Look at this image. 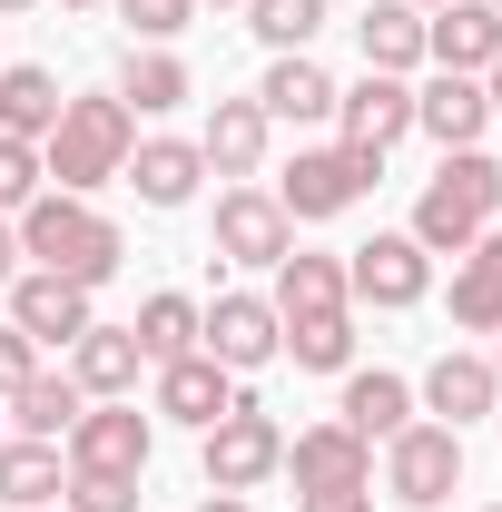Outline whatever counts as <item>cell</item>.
Returning a JSON list of instances; mask_svg holds the SVG:
<instances>
[{"mask_svg":"<svg viewBox=\"0 0 502 512\" xmlns=\"http://www.w3.org/2000/svg\"><path fill=\"white\" fill-rule=\"evenodd\" d=\"M10 227H20V256H30L40 276H69V286H109L119 256H128V237L89 207V197H69V188H40Z\"/></svg>","mask_w":502,"mask_h":512,"instance_id":"6da1fadb","label":"cell"},{"mask_svg":"<svg viewBox=\"0 0 502 512\" xmlns=\"http://www.w3.org/2000/svg\"><path fill=\"white\" fill-rule=\"evenodd\" d=\"M483 227H502V158L493 148H443V168L424 178L404 237H414L424 256H463Z\"/></svg>","mask_w":502,"mask_h":512,"instance_id":"7a4b0ae2","label":"cell"},{"mask_svg":"<svg viewBox=\"0 0 502 512\" xmlns=\"http://www.w3.org/2000/svg\"><path fill=\"white\" fill-rule=\"evenodd\" d=\"M128 148H138V119H128L119 89H99V99H60V128L40 138V168L69 197H89V188H109L128 168Z\"/></svg>","mask_w":502,"mask_h":512,"instance_id":"3957f363","label":"cell"},{"mask_svg":"<svg viewBox=\"0 0 502 512\" xmlns=\"http://www.w3.org/2000/svg\"><path fill=\"white\" fill-rule=\"evenodd\" d=\"M266 473H286V424H276L256 394H237V404L207 424V493H256Z\"/></svg>","mask_w":502,"mask_h":512,"instance_id":"277c9868","label":"cell"},{"mask_svg":"<svg viewBox=\"0 0 502 512\" xmlns=\"http://www.w3.org/2000/svg\"><path fill=\"white\" fill-rule=\"evenodd\" d=\"M384 158H355V148H296V168L276 178V207L296 217V227H315V217H345L355 197L375 188Z\"/></svg>","mask_w":502,"mask_h":512,"instance_id":"5b68a950","label":"cell"},{"mask_svg":"<svg viewBox=\"0 0 502 512\" xmlns=\"http://www.w3.org/2000/svg\"><path fill=\"white\" fill-rule=\"evenodd\" d=\"M453 483H463V434H453V424H404V434L384 444V493L404 512H434Z\"/></svg>","mask_w":502,"mask_h":512,"instance_id":"8992f818","label":"cell"},{"mask_svg":"<svg viewBox=\"0 0 502 512\" xmlns=\"http://www.w3.org/2000/svg\"><path fill=\"white\" fill-rule=\"evenodd\" d=\"M286 473H296V493H375V444L355 424H306L286 444Z\"/></svg>","mask_w":502,"mask_h":512,"instance_id":"52a82bcc","label":"cell"},{"mask_svg":"<svg viewBox=\"0 0 502 512\" xmlns=\"http://www.w3.org/2000/svg\"><path fill=\"white\" fill-rule=\"evenodd\" d=\"M60 444H69V473H148V444L158 434H148V414L119 394V404H89Z\"/></svg>","mask_w":502,"mask_h":512,"instance_id":"ba28073f","label":"cell"},{"mask_svg":"<svg viewBox=\"0 0 502 512\" xmlns=\"http://www.w3.org/2000/svg\"><path fill=\"white\" fill-rule=\"evenodd\" d=\"M345 296L355 306H424L434 296V256L414 247V237H375V247L345 256Z\"/></svg>","mask_w":502,"mask_h":512,"instance_id":"9c48e42d","label":"cell"},{"mask_svg":"<svg viewBox=\"0 0 502 512\" xmlns=\"http://www.w3.org/2000/svg\"><path fill=\"white\" fill-rule=\"evenodd\" d=\"M276 306L266 296H217V306H197V355H217L227 375H247V365H276Z\"/></svg>","mask_w":502,"mask_h":512,"instance_id":"30bf717a","label":"cell"},{"mask_svg":"<svg viewBox=\"0 0 502 512\" xmlns=\"http://www.w3.org/2000/svg\"><path fill=\"white\" fill-rule=\"evenodd\" d=\"M335 119H345V138H335V148H355V158H384V148L414 128V89H404L394 69H365L355 89H335Z\"/></svg>","mask_w":502,"mask_h":512,"instance_id":"8fae6325","label":"cell"},{"mask_svg":"<svg viewBox=\"0 0 502 512\" xmlns=\"http://www.w3.org/2000/svg\"><path fill=\"white\" fill-rule=\"evenodd\" d=\"M217 256H237V266L296 256V217L276 207V188H227L217 197Z\"/></svg>","mask_w":502,"mask_h":512,"instance_id":"7c38bea8","label":"cell"},{"mask_svg":"<svg viewBox=\"0 0 502 512\" xmlns=\"http://www.w3.org/2000/svg\"><path fill=\"white\" fill-rule=\"evenodd\" d=\"M10 325H20L30 345H79L99 316H89V286H69V276H40V266H30V276H10Z\"/></svg>","mask_w":502,"mask_h":512,"instance_id":"4fadbf2b","label":"cell"},{"mask_svg":"<svg viewBox=\"0 0 502 512\" xmlns=\"http://www.w3.org/2000/svg\"><path fill=\"white\" fill-rule=\"evenodd\" d=\"M424 60L483 79V69L502 60V10H493V0H443L434 20H424Z\"/></svg>","mask_w":502,"mask_h":512,"instance_id":"5bb4252c","label":"cell"},{"mask_svg":"<svg viewBox=\"0 0 502 512\" xmlns=\"http://www.w3.org/2000/svg\"><path fill=\"white\" fill-rule=\"evenodd\" d=\"M414 128H424L434 148H483V128H493V99H483V79H463V69H434V89H414Z\"/></svg>","mask_w":502,"mask_h":512,"instance_id":"9a60e30c","label":"cell"},{"mask_svg":"<svg viewBox=\"0 0 502 512\" xmlns=\"http://www.w3.org/2000/svg\"><path fill=\"white\" fill-rule=\"evenodd\" d=\"M119 178L138 188V207H188L197 178H207V158H197V138H138Z\"/></svg>","mask_w":502,"mask_h":512,"instance_id":"2e32d148","label":"cell"},{"mask_svg":"<svg viewBox=\"0 0 502 512\" xmlns=\"http://www.w3.org/2000/svg\"><path fill=\"white\" fill-rule=\"evenodd\" d=\"M138 365H148V355H138V335H128V325H89V335L69 345V384H79L89 404L138 394Z\"/></svg>","mask_w":502,"mask_h":512,"instance_id":"e0dca14e","label":"cell"},{"mask_svg":"<svg viewBox=\"0 0 502 512\" xmlns=\"http://www.w3.org/2000/svg\"><path fill=\"white\" fill-rule=\"evenodd\" d=\"M227 404H237V375H227L217 355H178V365H158V414H168V424H197V434H207Z\"/></svg>","mask_w":502,"mask_h":512,"instance_id":"ac0fdd59","label":"cell"},{"mask_svg":"<svg viewBox=\"0 0 502 512\" xmlns=\"http://www.w3.org/2000/svg\"><path fill=\"white\" fill-rule=\"evenodd\" d=\"M266 109H256V99H217V109H207V138H197V158H207V168H217V178H256V168H266Z\"/></svg>","mask_w":502,"mask_h":512,"instance_id":"d6986e66","label":"cell"},{"mask_svg":"<svg viewBox=\"0 0 502 512\" xmlns=\"http://www.w3.org/2000/svg\"><path fill=\"white\" fill-rule=\"evenodd\" d=\"M453 325L463 335H502V227H483L463 266H453Z\"/></svg>","mask_w":502,"mask_h":512,"instance_id":"ffe728a7","label":"cell"},{"mask_svg":"<svg viewBox=\"0 0 502 512\" xmlns=\"http://www.w3.org/2000/svg\"><path fill=\"white\" fill-rule=\"evenodd\" d=\"M256 109L266 119H296V128H315V119H335V79L306 60V50H276V69L256 79Z\"/></svg>","mask_w":502,"mask_h":512,"instance_id":"44dd1931","label":"cell"},{"mask_svg":"<svg viewBox=\"0 0 502 512\" xmlns=\"http://www.w3.org/2000/svg\"><path fill=\"white\" fill-rule=\"evenodd\" d=\"M424 404H434V424H473V414H493L502 384H493V355H434V375H424Z\"/></svg>","mask_w":502,"mask_h":512,"instance_id":"7402d4cb","label":"cell"},{"mask_svg":"<svg viewBox=\"0 0 502 512\" xmlns=\"http://www.w3.org/2000/svg\"><path fill=\"white\" fill-rule=\"evenodd\" d=\"M69 483L60 444H30V434H0V512H40Z\"/></svg>","mask_w":502,"mask_h":512,"instance_id":"603a6c76","label":"cell"},{"mask_svg":"<svg viewBox=\"0 0 502 512\" xmlns=\"http://www.w3.org/2000/svg\"><path fill=\"white\" fill-rule=\"evenodd\" d=\"M355 40H365V69H424V10L414 0H365V20H355Z\"/></svg>","mask_w":502,"mask_h":512,"instance_id":"cb8c5ba5","label":"cell"},{"mask_svg":"<svg viewBox=\"0 0 502 512\" xmlns=\"http://www.w3.org/2000/svg\"><path fill=\"white\" fill-rule=\"evenodd\" d=\"M335 424H355L365 444H394V434L414 424V384H404V375H345V404H335Z\"/></svg>","mask_w":502,"mask_h":512,"instance_id":"d4e9b609","label":"cell"},{"mask_svg":"<svg viewBox=\"0 0 502 512\" xmlns=\"http://www.w3.org/2000/svg\"><path fill=\"white\" fill-rule=\"evenodd\" d=\"M276 325L286 316H325V306H355L345 296V256H276Z\"/></svg>","mask_w":502,"mask_h":512,"instance_id":"484cf974","label":"cell"},{"mask_svg":"<svg viewBox=\"0 0 502 512\" xmlns=\"http://www.w3.org/2000/svg\"><path fill=\"white\" fill-rule=\"evenodd\" d=\"M50 128H60V79H50L40 60L0 69V138H30V148H40Z\"/></svg>","mask_w":502,"mask_h":512,"instance_id":"4316f807","label":"cell"},{"mask_svg":"<svg viewBox=\"0 0 502 512\" xmlns=\"http://www.w3.org/2000/svg\"><path fill=\"white\" fill-rule=\"evenodd\" d=\"M0 404H10V424H20L30 444H60L69 424L89 414V394H79V384H69V375H50V365H40V375L20 384V394H0Z\"/></svg>","mask_w":502,"mask_h":512,"instance_id":"83f0119b","label":"cell"},{"mask_svg":"<svg viewBox=\"0 0 502 512\" xmlns=\"http://www.w3.org/2000/svg\"><path fill=\"white\" fill-rule=\"evenodd\" d=\"M276 335H286L276 355H296L306 375H345V365H355V306H325V316H286Z\"/></svg>","mask_w":502,"mask_h":512,"instance_id":"f1b7e54d","label":"cell"},{"mask_svg":"<svg viewBox=\"0 0 502 512\" xmlns=\"http://www.w3.org/2000/svg\"><path fill=\"white\" fill-rule=\"evenodd\" d=\"M188 60L178 50H128V69H119V99H128V119H158V109H188Z\"/></svg>","mask_w":502,"mask_h":512,"instance_id":"f546056e","label":"cell"},{"mask_svg":"<svg viewBox=\"0 0 502 512\" xmlns=\"http://www.w3.org/2000/svg\"><path fill=\"white\" fill-rule=\"evenodd\" d=\"M128 335H138V355H148V365H178V355H197V296H148Z\"/></svg>","mask_w":502,"mask_h":512,"instance_id":"4dcf8cb0","label":"cell"},{"mask_svg":"<svg viewBox=\"0 0 502 512\" xmlns=\"http://www.w3.org/2000/svg\"><path fill=\"white\" fill-rule=\"evenodd\" d=\"M247 30L266 50H306L315 30H325V0H247Z\"/></svg>","mask_w":502,"mask_h":512,"instance_id":"1f68e13d","label":"cell"},{"mask_svg":"<svg viewBox=\"0 0 502 512\" xmlns=\"http://www.w3.org/2000/svg\"><path fill=\"white\" fill-rule=\"evenodd\" d=\"M40 188H50L40 148H30V138H0V217H20V207H30Z\"/></svg>","mask_w":502,"mask_h":512,"instance_id":"d6a6232c","label":"cell"},{"mask_svg":"<svg viewBox=\"0 0 502 512\" xmlns=\"http://www.w3.org/2000/svg\"><path fill=\"white\" fill-rule=\"evenodd\" d=\"M60 512H138V473H69Z\"/></svg>","mask_w":502,"mask_h":512,"instance_id":"836d02e7","label":"cell"},{"mask_svg":"<svg viewBox=\"0 0 502 512\" xmlns=\"http://www.w3.org/2000/svg\"><path fill=\"white\" fill-rule=\"evenodd\" d=\"M119 20L138 30V40H148V50H168V40H178V30L197 20V0H119Z\"/></svg>","mask_w":502,"mask_h":512,"instance_id":"e575fe53","label":"cell"},{"mask_svg":"<svg viewBox=\"0 0 502 512\" xmlns=\"http://www.w3.org/2000/svg\"><path fill=\"white\" fill-rule=\"evenodd\" d=\"M30 375H40V345H30L20 325H0V394H20Z\"/></svg>","mask_w":502,"mask_h":512,"instance_id":"d590c367","label":"cell"},{"mask_svg":"<svg viewBox=\"0 0 502 512\" xmlns=\"http://www.w3.org/2000/svg\"><path fill=\"white\" fill-rule=\"evenodd\" d=\"M296 512H375V493H306Z\"/></svg>","mask_w":502,"mask_h":512,"instance_id":"8d00e7d4","label":"cell"},{"mask_svg":"<svg viewBox=\"0 0 502 512\" xmlns=\"http://www.w3.org/2000/svg\"><path fill=\"white\" fill-rule=\"evenodd\" d=\"M10 276H20V227L0 217V286H10Z\"/></svg>","mask_w":502,"mask_h":512,"instance_id":"74e56055","label":"cell"},{"mask_svg":"<svg viewBox=\"0 0 502 512\" xmlns=\"http://www.w3.org/2000/svg\"><path fill=\"white\" fill-rule=\"evenodd\" d=\"M197 512H256V503H247V493H207Z\"/></svg>","mask_w":502,"mask_h":512,"instance_id":"f35d334b","label":"cell"},{"mask_svg":"<svg viewBox=\"0 0 502 512\" xmlns=\"http://www.w3.org/2000/svg\"><path fill=\"white\" fill-rule=\"evenodd\" d=\"M483 99H493V109H502V60H493V69H483Z\"/></svg>","mask_w":502,"mask_h":512,"instance_id":"ab89813d","label":"cell"},{"mask_svg":"<svg viewBox=\"0 0 502 512\" xmlns=\"http://www.w3.org/2000/svg\"><path fill=\"white\" fill-rule=\"evenodd\" d=\"M10 10H30V0H0V20H10Z\"/></svg>","mask_w":502,"mask_h":512,"instance_id":"60d3db41","label":"cell"},{"mask_svg":"<svg viewBox=\"0 0 502 512\" xmlns=\"http://www.w3.org/2000/svg\"><path fill=\"white\" fill-rule=\"evenodd\" d=\"M60 10H99V0H60Z\"/></svg>","mask_w":502,"mask_h":512,"instance_id":"b9f144b4","label":"cell"},{"mask_svg":"<svg viewBox=\"0 0 502 512\" xmlns=\"http://www.w3.org/2000/svg\"><path fill=\"white\" fill-rule=\"evenodd\" d=\"M493 384H502V345H493Z\"/></svg>","mask_w":502,"mask_h":512,"instance_id":"7bdbcfd3","label":"cell"},{"mask_svg":"<svg viewBox=\"0 0 502 512\" xmlns=\"http://www.w3.org/2000/svg\"><path fill=\"white\" fill-rule=\"evenodd\" d=\"M414 10H443V0H414Z\"/></svg>","mask_w":502,"mask_h":512,"instance_id":"ee69618b","label":"cell"},{"mask_svg":"<svg viewBox=\"0 0 502 512\" xmlns=\"http://www.w3.org/2000/svg\"><path fill=\"white\" fill-rule=\"evenodd\" d=\"M197 10H207V0H197ZM217 10H227V0H217Z\"/></svg>","mask_w":502,"mask_h":512,"instance_id":"f6af8a7d","label":"cell"},{"mask_svg":"<svg viewBox=\"0 0 502 512\" xmlns=\"http://www.w3.org/2000/svg\"><path fill=\"white\" fill-rule=\"evenodd\" d=\"M40 512H50V503H40Z\"/></svg>","mask_w":502,"mask_h":512,"instance_id":"bcb514c9","label":"cell"},{"mask_svg":"<svg viewBox=\"0 0 502 512\" xmlns=\"http://www.w3.org/2000/svg\"><path fill=\"white\" fill-rule=\"evenodd\" d=\"M493 10H502V0H493Z\"/></svg>","mask_w":502,"mask_h":512,"instance_id":"7dc6e473","label":"cell"},{"mask_svg":"<svg viewBox=\"0 0 502 512\" xmlns=\"http://www.w3.org/2000/svg\"><path fill=\"white\" fill-rule=\"evenodd\" d=\"M493 512H502V503H493Z\"/></svg>","mask_w":502,"mask_h":512,"instance_id":"c3c4849f","label":"cell"}]
</instances>
